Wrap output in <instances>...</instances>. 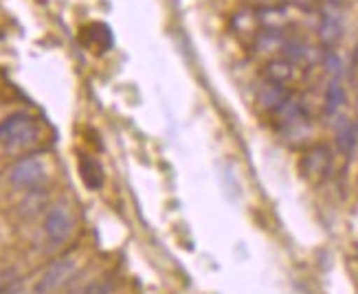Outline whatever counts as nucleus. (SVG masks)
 <instances>
[{"mask_svg": "<svg viewBox=\"0 0 358 294\" xmlns=\"http://www.w3.org/2000/svg\"><path fill=\"white\" fill-rule=\"evenodd\" d=\"M40 126L27 112H13L0 123V143L9 149H22L38 141Z\"/></svg>", "mask_w": 358, "mask_h": 294, "instance_id": "obj_1", "label": "nucleus"}, {"mask_svg": "<svg viewBox=\"0 0 358 294\" xmlns=\"http://www.w3.org/2000/svg\"><path fill=\"white\" fill-rule=\"evenodd\" d=\"M345 5L338 3H321L317 13H319V42L325 51L334 49V46L341 42V36H343V27H345Z\"/></svg>", "mask_w": 358, "mask_h": 294, "instance_id": "obj_2", "label": "nucleus"}, {"mask_svg": "<svg viewBox=\"0 0 358 294\" xmlns=\"http://www.w3.org/2000/svg\"><path fill=\"white\" fill-rule=\"evenodd\" d=\"M9 182L15 189L36 191L46 182V165L38 156H27L18 161L9 172Z\"/></svg>", "mask_w": 358, "mask_h": 294, "instance_id": "obj_3", "label": "nucleus"}, {"mask_svg": "<svg viewBox=\"0 0 358 294\" xmlns=\"http://www.w3.org/2000/svg\"><path fill=\"white\" fill-rule=\"evenodd\" d=\"M75 270H77V257L66 255V257L55 259L53 264L44 270V274L40 277L36 292L38 294H49V292L57 290L59 286H64L71 279V277L75 274Z\"/></svg>", "mask_w": 358, "mask_h": 294, "instance_id": "obj_4", "label": "nucleus"}, {"mask_svg": "<svg viewBox=\"0 0 358 294\" xmlns=\"http://www.w3.org/2000/svg\"><path fill=\"white\" fill-rule=\"evenodd\" d=\"M301 71L303 68L299 64H294V61L288 59V57H273V59L266 61V64H264L262 80L277 84V86H284V88H290L294 82H297V77L301 75Z\"/></svg>", "mask_w": 358, "mask_h": 294, "instance_id": "obj_5", "label": "nucleus"}, {"mask_svg": "<svg viewBox=\"0 0 358 294\" xmlns=\"http://www.w3.org/2000/svg\"><path fill=\"white\" fill-rule=\"evenodd\" d=\"M332 165V152L328 145H315L303 154L301 161V172L308 180H321L330 172Z\"/></svg>", "mask_w": 358, "mask_h": 294, "instance_id": "obj_6", "label": "nucleus"}, {"mask_svg": "<svg viewBox=\"0 0 358 294\" xmlns=\"http://www.w3.org/2000/svg\"><path fill=\"white\" fill-rule=\"evenodd\" d=\"M73 230V218L66 207H53L46 213L44 220V233L53 244H64Z\"/></svg>", "mask_w": 358, "mask_h": 294, "instance_id": "obj_7", "label": "nucleus"}, {"mask_svg": "<svg viewBox=\"0 0 358 294\" xmlns=\"http://www.w3.org/2000/svg\"><path fill=\"white\" fill-rule=\"evenodd\" d=\"M257 13V24H259V34L262 31H268V34H288L292 27V15L290 7L279 5L271 9H259Z\"/></svg>", "mask_w": 358, "mask_h": 294, "instance_id": "obj_8", "label": "nucleus"}, {"mask_svg": "<svg viewBox=\"0 0 358 294\" xmlns=\"http://www.w3.org/2000/svg\"><path fill=\"white\" fill-rule=\"evenodd\" d=\"M80 42L92 53H103L113 46V34L106 24H99V22L86 24L80 31Z\"/></svg>", "mask_w": 358, "mask_h": 294, "instance_id": "obj_9", "label": "nucleus"}, {"mask_svg": "<svg viewBox=\"0 0 358 294\" xmlns=\"http://www.w3.org/2000/svg\"><path fill=\"white\" fill-rule=\"evenodd\" d=\"M288 97H290V88L271 84L266 80H262V86L257 88V103L268 112L279 110V105H282Z\"/></svg>", "mask_w": 358, "mask_h": 294, "instance_id": "obj_10", "label": "nucleus"}, {"mask_svg": "<svg viewBox=\"0 0 358 294\" xmlns=\"http://www.w3.org/2000/svg\"><path fill=\"white\" fill-rule=\"evenodd\" d=\"M356 143H358V123L352 119H341L336 123V145L341 154L352 156Z\"/></svg>", "mask_w": 358, "mask_h": 294, "instance_id": "obj_11", "label": "nucleus"}, {"mask_svg": "<svg viewBox=\"0 0 358 294\" xmlns=\"http://www.w3.org/2000/svg\"><path fill=\"white\" fill-rule=\"evenodd\" d=\"M231 29L236 31L238 36H251L255 40L259 36V24H257V13H255V9H248L246 7L244 11L233 15Z\"/></svg>", "mask_w": 358, "mask_h": 294, "instance_id": "obj_12", "label": "nucleus"}, {"mask_svg": "<svg viewBox=\"0 0 358 294\" xmlns=\"http://www.w3.org/2000/svg\"><path fill=\"white\" fill-rule=\"evenodd\" d=\"M345 103V88L341 77H330V84L325 88V115L334 117Z\"/></svg>", "mask_w": 358, "mask_h": 294, "instance_id": "obj_13", "label": "nucleus"}, {"mask_svg": "<svg viewBox=\"0 0 358 294\" xmlns=\"http://www.w3.org/2000/svg\"><path fill=\"white\" fill-rule=\"evenodd\" d=\"M80 176L84 180V184L88 189H101L103 184V169L99 165V161L90 159V156H82L80 159Z\"/></svg>", "mask_w": 358, "mask_h": 294, "instance_id": "obj_14", "label": "nucleus"}, {"mask_svg": "<svg viewBox=\"0 0 358 294\" xmlns=\"http://www.w3.org/2000/svg\"><path fill=\"white\" fill-rule=\"evenodd\" d=\"M110 292H113V281L101 279V281H90L86 288H82L75 294H110Z\"/></svg>", "mask_w": 358, "mask_h": 294, "instance_id": "obj_15", "label": "nucleus"}, {"mask_svg": "<svg viewBox=\"0 0 358 294\" xmlns=\"http://www.w3.org/2000/svg\"><path fill=\"white\" fill-rule=\"evenodd\" d=\"M284 5L297 11H317L321 0H284Z\"/></svg>", "mask_w": 358, "mask_h": 294, "instance_id": "obj_16", "label": "nucleus"}, {"mask_svg": "<svg viewBox=\"0 0 358 294\" xmlns=\"http://www.w3.org/2000/svg\"><path fill=\"white\" fill-rule=\"evenodd\" d=\"M244 5L248 9H271V7H279V5H284V0H244Z\"/></svg>", "mask_w": 358, "mask_h": 294, "instance_id": "obj_17", "label": "nucleus"}, {"mask_svg": "<svg viewBox=\"0 0 358 294\" xmlns=\"http://www.w3.org/2000/svg\"><path fill=\"white\" fill-rule=\"evenodd\" d=\"M20 288H22L20 281H9V284H3V286H0V294H18Z\"/></svg>", "mask_w": 358, "mask_h": 294, "instance_id": "obj_18", "label": "nucleus"}, {"mask_svg": "<svg viewBox=\"0 0 358 294\" xmlns=\"http://www.w3.org/2000/svg\"><path fill=\"white\" fill-rule=\"evenodd\" d=\"M321 3H338V5H345V0H321Z\"/></svg>", "mask_w": 358, "mask_h": 294, "instance_id": "obj_19", "label": "nucleus"}]
</instances>
